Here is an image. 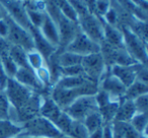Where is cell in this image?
Listing matches in <instances>:
<instances>
[{
    "mask_svg": "<svg viewBox=\"0 0 148 138\" xmlns=\"http://www.w3.org/2000/svg\"><path fill=\"white\" fill-rule=\"evenodd\" d=\"M36 75H37L38 79L40 80V82L42 84H48V83L51 82V74H50L49 68L47 66L44 65L43 67L39 68L35 71Z\"/></svg>",
    "mask_w": 148,
    "mask_h": 138,
    "instance_id": "obj_28",
    "label": "cell"
},
{
    "mask_svg": "<svg viewBox=\"0 0 148 138\" xmlns=\"http://www.w3.org/2000/svg\"><path fill=\"white\" fill-rule=\"evenodd\" d=\"M27 1H29V0H27Z\"/></svg>",
    "mask_w": 148,
    "mask_h": 138,
    "instance_id": "obj_37",
    "label": "cell"
},
{
    "mask_svg": "<svg viewBox=\"0 0 148 138\" xmlns=\"http://www.w3.org/2000/svg\"><path fill=\"white\" fill-rule=\"evenodd\" d=\"M27 63H29V66L33 69L34 71H36L37 69H39V68H41L44 66L45 59H44L43 56H42L36 49L27 52Z\"/></svg>",
    "mask_w": 148,
    "mask_h": 138,
    "instance_id": "obj_25",
    "label": "cell"
},
{
    "mask_svg": "<svg viewBox=\"0 0 148 138\" xmlns=\"http://www.w3.org/2000/svg\"><path fill=\"white\" fill-rule=\"evenodd\" d=\"M101 89L108 93L113 100H118L124 97L126 87L114 75L110 73L103 78H101Z\"/></svg>",
    "mask_w": 148,
    "mask_h": 138,
    "instance_id": "obj_11",
    "label": "cell"
},
{
    "mask_svg": "<svg viewBox=\"0 0 148 138\" xmlns=\"http://www.w3.org/2000/svg\"><path fill=\"white\" fill-rule=\"evenodd\" d=\"M103 42L114 47H124L121 31L106 23H103Z\"/></svg>",
    "mask_w": 148,
    "mask_h": 138,
    "instance_id": "obj_16",
    "label": "cell"
},
{
    "mask_svg": "<svg viewBox=\"0 0 148 138\" xmlns=\"http://www.w3.org/2000/svg\"><path fill=\"white\" fill-rule=\"evenodd\" d=\"M123 35V45L126 51L133 57L138 63L146 64L147 52H146L145 42L136 36L131 30L126 25H123L120 30Z\"/></svg>",
    "mask_w": 148,
    "mask_h": 138,
    "instance_id": "obj_3",
    "label": "cell"
},
{
    "mask_svg": "<svg viewBox=\"0 0 148 138\" xmlns=\"http://www.w3.org/2000/svg\"><path fill=\"white\" fill-rule=\"evenodd\" d=\"M7 15V12H6V10L4 9V7L2 6V5L0 4V19H4L5 16Z\"/></svg>",
    "mask_w": 148,
    "mask_h": 138,
    "instance_id": "obj_35",
    "label": "cell"
},
{
    "mask_svg": "<svg viewBox=\"0 0 148 138\" xmlns=\"http://www.w3.org/2000/svg\"><path fill=\"white\" fill-rule=\"evenodd\" d=\"M84 75L83 72V68L80 65H74L70 67L61 68V77L62 76H80Z\"/></svg>",
    "mask_w": 148,
    "mask_h": 138,
    "instance_id": "obj_26",
    "label": "cell"
},
{
    "mask_svg": "<svg viewBox=\"0 0 148 138\" xmlns=\"http://www.w3.org/2000/svg\"><path fill=\"white\" fill-rule=\"evenodd\" d=\"M82 124L84 125L86 131L88 132V135L90 133H92V132H95V130L99 129V128H103V126L105 125L103 117H101L99 110L92 112L87 117H85V119L82 121Z\"/></svg>",
    "mask_w": 148,
    "mask_h": 138,
    "instance_id": "obj_20",
    "label": "cell"
},
{
    "mask_svg": "<svg viewBox=\"0 0 148 138\" xmlns=\"http://www.w3.org/2000/svg\"><path fill=\"white\" fill-rule=\"evenodd\" d=\"M10 115V108L7 101L0 95V120H6Z\"/></svg>",
    "mask_w": 148,
    "mask_h": 138,
    "instance_id": "obj_29",
    "label": "cell"
},
{
    "mask_svg": "<svg viewBox=\"0 0 148 138\" xmlns=\"http://www.w3.org/2000/svg\"><path fill=\"white\" fill-rule=\"evenodd\" d=\"M87 81H89V79L85 75H80V76H62L57 81L56 87H60V89H70L81 87V85L85 84Z\"/></svg>",
    "mask_w": 148,
    "mask_h": 138,
    "instance_id": "obj_18",
    "label": "cell"
},
{
    "mask_svg": "<svg viewBox=\"0 0 148 138\" xmlns=\"http://www.w3.org/2000/svg\"><path fill=\"white\" fill-rule=\"evenodd\" d=\"M13 79H15L21 84L27 87V89H41L43 87V84L40 82L35 71L32 68L18 67Z\"/></svg>",
    "mask_w": 148,
    "mask_h": 138,
    "instance_id": "obj_13",
    "label": "cell"
},
{
    "mask_svg": "<svg viewBox=\"0 0 148 138\" xmlns=\"http://www.w3.org/2000/svg\"><path fill=\"white\" fill-rule=\"evenodd\" d=\"M17 136L23 137H44V138H68L63 135L52 122L44 117H35L25 122L21 133Z\"/></svg>",
    "mask_w": 148,
    "mask_h": 138,
    "instance_id": "obj_1",
    "label": "cell"
},
{
    "mask_svg": "<svg viewBox=\"0 0 148 138\" xmlns=\"http://www.w3.org/2000/svg\"><path fill=\"white\" fill-rule=\"evenodd\" d=\"M7 23H8L9 31L8 36H7V41L11 44V45L19 46L23 49H25L27 52L32 51L35 49V44H34V39L32 37L31 33L17 25L11 17L8 15L5 16Z\"/></svg>",
    "mask_w": 148,
    "mask_h": 138,
    "instance_id": "obj_4",
    "label": "cell"
},
{
    "mask_svg": "<svg viewBox=\"0 0 148 138\" xmlns=\"http://www.w3.org/2000/svg\"><path fill=\"white\" fill-rule=\"evenodd\" d=\"M78 25L80 31L93 42L101 45L103 42V21L92 13L78 19Z\"/></svg>",
    "mask_w": 148,
    "mask_h": 138,
    "instance_id": "obj_6",
    "label": "cell"
},
{
    "mask_svg": "<svg viewBox=\"0 0 148 138\" xmlns=\"http://www.w3.org/2000/svg\"><path fill=\"white\" fill-rule=\"evenodd\" d=\"M40 33L54 47H59V32L55 21L46 13L42 25L39 27Z\"/></svg>",
    "mask_w": 148,
    "mask_h": 138,
    "instance_id": "obj_14",
    "label": "cell"
},
{
    "mask_svg": "<svg viewBox=\"0 0 148 138\" xmlns=\"http://www.w3.org/2000/svg\"><path fill=\"white\" fill-rule=\"evenodd\" d=\"M27 52L21 47H19V46L11 45L10 49H9V56L18 67L31 68L29 66V63H27Z\"/></svg>",
    "mask_w": 148,
    "mask_h": 138,
    "instance_id": "obj_21",
    "label": "cell"
},
{
    "mask_svg": "<svg viewBox=\"0 0 148 138\" xmlns=\"http://www.w3.org/2000/svg\"><path fill=\"white\" fill-rule=\"evenodd\" d=\"M137 113L136 108L134 106L133 101L124 99L119 103L117 114L115 116L114 121L118 122H130V120L133 118V116Z\"/></svg>",
    "mask_w": 148,
    "mask_h": 138,
    "instance_id": "obj_15",
    "label": "cell"
},
{
    "mask_svg": "<svg viewBox=\"0 0 148 138\" xmlns=\"http://www.w3.org/2000/svg\"><path fill=\"white\" fill-rule=\"evenodd\" d=\"M103 138H114V130L112 123L103 126Z\"/></svg>",
    "mask_w": 148,
    "mask_h": 138,
    "instance_id": "obj_32",
    "label": "cell"
},
{
    "mask_svg": "<svg viewBox=\"0 0 148 138\" xmlns=\"http://www.w3.org/2000/svg\"><path fill=\"white\" fill-rule=\"evenodd\" d=\"M7 80H8V78H7L6 74H5L4 70H3L2 64H1V61H0V89H5Z\"/></svg>",
    "mask_w": 148,
    "mask_h": 138,
    "instance_id": "obj_33",
    "label": "cell"
},
{
    "mask_svg": "<svg viewBox=\"0 0 148 138\" xmlns=\"http://www.w3.org/2000/svg\"><path fill=\"white\" fill-rule=\"evenodd\" d=\"M55 56L58 65L61 68L70 67V66H74V65H80L81 60H82L81 56L72 53V52L65 51V50L60 52L57 55H56V52H55Z\"/></svg>",
    "mask_w": 148,
    "mask_h": 138,
    "instance_id": "obj_17",
    "label": "cell"
},
{
    "mask_svg": "<svg viewBox=\"0 0 148 138\" xmlns=\"http://www.w3.org/2000/svg\"><path fill=\"white\" fill-rule=\"evenodd\" d=\"M0 61H1L3 70H4L6 76L10 77V78H13L15 73H16L17 69H18V66H17L16 64H15V62L11 59V57L9 56V52L0 56Z\"/></svg>",
    "mask_w": 148,
    "mask_h": 138,
    "instance_id": "obj_24",
    "label": "cell"
},
{
    "mask_svg": "<svg viewBox=\"0 0 148 138\" xmlns=\"http://www.w3.org/2000/svg\"><path fill=\"white\" fill-rule=\"evenodd\" d=\"M136 66L137 63L131 66L113 65L111 66L110 73L117 77L126 87H128L136 80Z\"/></svg>",
    "mask_w": 148,
    "mask_h": 138,
    "instance_id": "obj_12",
    "label": "cell"
},
{
    "mask_svg": "<svg viewBox=\"0 0 148 138\" xmlns=\"http://www.w3.org/2000/svg\"><path fill=\"white\" fill-rule=\"evenodd\" d=\"M88 138H103V128H99L95 132L90 133L88 135Z\"/></svg>",
    "mask_w": 148,
    "mask_h": 138,
    "instance_id": "obj_34",
    "label": "cell"
},
{
    "mask_svg": "<svg viewBox=\"0 0 148 138\" xmlns=\"http://www.w3.org/2000/svg\"><path fill=\"white\" fill-rule=\"evenodd\" d=\"M147 83H144L139 80H135L131 85L126 87V91L124 93V99L134 101V100L137 99L140 95L147 93Z\"/></svg>",
    "mask_w": 148,
    "mask_h": 138,
    "instance_id": "obj_19",
    "label": "cell"
},
{
    "mask_svg": "<svg viewBox=\"0 0 148 138\" xmlns=\"http://www.w3.org/2000/svg\"><path fill=\"white\" fill-rule=\"evenodd\" d=\"M129 123L138 133H140L143 136L146 132V128H147L148 123L147 113H136L133 116V118L130 120Z\"/></svg>",
    "mask_w": 148,
    "mask_h": 138,
    "instance_id": "obj_22",
    "label": "cell"
},
{
    "mask_svg": "<svg viewBox=\"0 0 148 138\" xmlns=\"http://www.w3.org/2000/svg\"><path fill=\"white\" fill-rule=\"evenodd\" d=\"M8 31H9V27L5 17L2 19H0V38L6 39L7 36H8Z\"/></svg>",
    "mask_w": 148,
    "mask_h": 138,
    "instance_id": "obj_31",
    "label": "cell"
},
{
    "mask_svg": "<svg viewBox=\"0 0 148 138\" xmlns=\"http://www.w3.org/2000/svg\"><path fill=\"white\" fill-rule=\"evenodd\" d=\"M55 23L57 25L58 32H59V47L65 49L79 31L78 23L71 21L61 13Z\"/></svg>",
    "mask_w": 148,
    "mask_h": 138,
    "instance_id": "obj_10",
    "label": "cell"
},
{
    "mask_svg": "<svg viewBox=\"0 0 148 138\" xmlns=\"http://www.w3.org/2000/svg\"><path fill=\"white\" fill-rule=\"evenodd\" d=\"M103 19H105L106 23L115 27V25L117 23V12H116L115 9L111 7V8L106 12V14L103 15Z\"/></svg>",
    "mask_w": 148,
    "mask_h": 138,
    "instance_id": "obj_30",
    "label": "cell"
},
{
    "mask_svg": "<svg viewBox=\"0 0 148 138\" xmlns=\"http://www.w3.org/2000/svg\"><path fill=\"white\" fill-rule=\"evenodd\" d=\"M81 66L83 68L84 75L93 82L97 83L99 79L101 80L103 73L105 71L106 63L101 56V52L89 54L83 56L81 60Z\"/></svg>",
    "mask_w": 148,
    "mask_h": 138,
    "instance_id": "obj_7",
    "label": "cell"
},
{
    "mask_svg": "<svg viewBox=\"0 0 148 138\" xmlns=\"http://www.w3.org/2000/svg\"><path fill=\"white\" fill-rule=\"evenodd\" d=\"M54 2L56 3V5L58 6V8L60 9V11L64 16L67 17L71 21L78 23V15L75 12V10L71 6L68 0H54Z\"/></svg>",
    "mask_w": 148,
    "mask_h": 138,
    "instance_id": "obj_23",
    "label": "cell"
},
{
    "mask_svg": "<svg viewBox=\"0 0 148 138\" xmlns=\"http://www.w3.org/2000/svg\"><path fill=\"white\" fill-rule=\"evenodd\" d=\"M0 4L4 7L9 17H11L17 25L29 32L33 25L29 21L25 6L19 0H0Z\"/></svg>",
    "mask_w": 148,
    "mask_h": 138,
    "instance_id": "obj_9",
    "label": "cell"
},
{
    "mask_svg": "<svg viewBox=\"0 0 148 138\" xmlns=\"http://www.w3.org/2000/svg\"><path fill=\"white\" fill-rule=\"evenodd\" d=\"M134 106L136 108L137 113H147V107H148V97L147 93L142 95L138 97L133 101Z\"/></svg>",
    "mask_w": 148,
    "mask_h": 138,
    "instance_id": "obj_27",
    "label": "cell"
},
{
    "mask_svg": "<svg viewBox=\"0 0 148 138\" xmlns=\"http://www.w3.org/2000/svg\"><path fill=\"white\" fill-rule=\"evenodd\" d=\"M97 110L99 108H97L95 95H83L70 104L64 111L73 120L82 122L85 117Z\"/></svg>",
    "mask_w": 148,
    "mask_h": 138,
    "instance_id": "obj_5",
    "label": "cell"
},
{
    "mask_svg": "<svg viewBox=\"0 0 148 138\" xmlns=\"http://www.w3.org/2000/svg\"><path fill=\"white\" fill-rule=\"evenodd\" d=\"M64 50L68 52H72V53L77 54V55L83 57V56L89 55V54L101 52V45L93 42L91 39H89L79 29V31L77 32L76 36L74 37L71 43Z\"/></svg>",
    "mask_w": 148,
    "mask_h": 138,
    "instance_id": "obj_8",
    "label": "cell"
},
{
    "mask_svg": "<svg viewBox=\"0 0 148 138\" xmlns=\"http://www.w3.org/2000/svg\"><path fill=\"white\" fill-rule=\"evenodd\" d=\"M27 138H44V137H27Z\"/></svg>",
    "mask_w": 148,
    "mask_h": 138,
    "instance_id": "obj_36",
    "label": "cell"
},
{
    "mask_svg": "<svg viewBox=\"0 0 148 138\" xmlns=\"http://www.w3.org/2000/svg\"><path fill=\"white\" fill-rule=\"evenodd\" d=\"M99 89L97 83L90 80L87 81L85 84L79 87H75V89H65L55 87V89L52 91L51 99L59 106V108L65 110L76 99L83 97V95H95L99 91Z\"/></svg>",
    "mask_w": 148,
    "mask_h": 138,
    "instance_id": "obj_2",
    "label": "cell"
}]
</instances>
